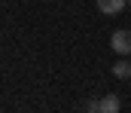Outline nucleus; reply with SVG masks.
<instances>
[{
  "mask_svg": "<svg viewBox=\"0 0 131 113\" xmlns=\"http://www.w3.org/2000/svg\"><path fill=\"white\" fill-rule=\"evenodd\" d=\"M110 49H113L116 55L131 58V31H116V34L110 37Z\"/></svg>",
  "mask_w": 131,
  "mask_h": 113,
  "instance_id": "nucleus-1",
  "label": "nucleus"
},
{
  "mask_svg": "<svg viewBox=\"0 0 131 113\" xmlns=\"http://www.w3.org/2000/svg\"><path fill=\"white\" fill-rule=\"evenodd\" d=\"M125 6H128V0H98V9L104 15H119Z\"/></svg>",
  "mask_w": 131,
  "mask_h": 113,
  "instance_id": "nucleus-2",
  "label": "nucleus"
},
{
  "mask_svg": "<svg viewBox=\"0 0 131 113\" xmlns=\"http://www.w3.org/2000/svg\"><path fill=\"white\" fill-rule=\"evenodd\" d=\"M98 113H119V95H104L98 104Z\"/></svg>",
  "mask_w": 131,
  "mask_h": 113,
  "instance_id": "nucleus-3",
  "label": "nucleus"
},
{
  "mask_svg": "<svg viewBox=\"0 0 131 113\" xmlns=\"http://www.w3.org/2000/svg\"><path fill=\"white\" fill-rule=\"evenodd\" d=\"M113 76H119V79H131V58H119L116 64H113Z\"/></svg>",
  "mask_w": 131,
  "mask_h": 113,
  "instance_id": "nucleus-4",
  "label": "nucleus"
},
{
  "mask_svg": "<svg viewBox=\"0 0 131 113\" xmlns=\"http://www.w3.org/2000/svg\"><path fill=\"white\" fill-rule=\"evenodd\" d=\"M89 113H98V110H89Z\"/></svg>",
  "mask_w": 131,
  "mask_h": 113,
  "instance_id": "nucleus-5",
  "label": "nucleus"
},
{
  "mask_svg": "<svg viewBox=\"0 0 131 113\" xmlns=\"http://www.w3.org/2000/svg\"><path fill=\"white\" fill-rule=\"evenodd\" d=\"M128 6H131V0H128Z\"/></svg>",
  "mask_w": 131,
  "mask_h": 113,
  "instance_id": "nucleus-6",
  "label": "nucleus"
}]
</instances>
